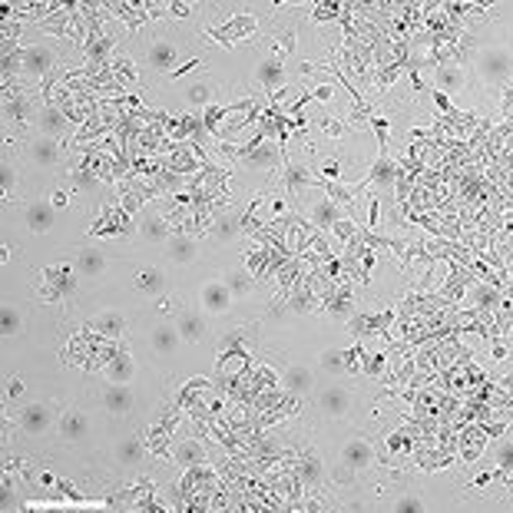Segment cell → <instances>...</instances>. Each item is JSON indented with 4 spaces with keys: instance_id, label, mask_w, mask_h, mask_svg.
<instances>
[{
    "instance_id": "obj_8",
    "label": "cell",
    "mask_w": 513,
    "mask_h": 513,
    "mask_svg": "<svg viewBox=\"0 0 513 513\" xmlns=\"http://www.w3.org/2000/svg\"><path fill=\"white\" fill-rule=\"evenodd\" d=\"M20 430L23 434H30V437H40V434H47L53 428V411H50V404H27V408H20Z\"/></svg>"
},
{
    "instance_id": "obj_1",
    "label": "cell",
    "mask_w": 513,
    "mask_h": 513,
    "mask_svg": "<svg viewBox=\"0 0 513 513\" xmlns=\"http://www.w3.org/2000/svg\"><path fill=\"white\" fill-rule=\"evenodd\" d=\"M474 73L483 83H503L513 73V57L503 47H483L474 57Z\"/></svg>"
},
{
    "instance_id": "obj_4",
    "label": "cell",
    "mask_w": 513,
    "mask_h": 513,
    "mask_svg": "<svg viewBox=\"0 0 513 513\" xmlns=\"http://www.w3.org/2000/svg\"><path fill=\"white\" fill-rule=\"evenodd\" d=\"M23 159H27V165L40 169V172H53L57 163H60V149L47 136H33V139L23 143Z\"/></svg>"
},
{
    "instance_id": "obj_2",
    "label": "cell",
    "mask_w": 513,
    "mask_h": 513,
    "mask_svg": "<svg viewBox=\"0 0 513 513\" xmlns=\"http://www.w3.org/2000/svg\"><path fill=\"white\" fill-rule=\"evenodd\" d=\"M20 222L30 235H47L57 225V205L47 199H30L20 205Z\"/></svg>"
},
{
    "instance_id": "obj_28",
    "label": "cell",
    "mask_w": 513,
    "mask_h": 513,
    "mask_svg": "<svg viewBox=\"0 0 513 513\" xmlns=\"http://www.w3.org/2000/svg\"><path fill=\"white\" fill-rule=\"evenodd\" d=\"M252 30H255V20H252V17H235L225 30H219L215 40H225V43H229V40H242V37H248Z\"/></svg>"
},
{
    "instance_id": "obj_21",
    "label": "cell",
    "mask_w": 513,
    "mask_h": 513,
    "mask_svg": "<svg viewBox=\"0 0 513 513\" xmlns=\"http://www.w3.org/2000/svg\"><path fill=\"white\" fill-rule=\"evenodd\" d=\"M308 219H312L314 225H328V229H334V225H338V222H341L345 215H341V205H338L334 199L325 196V199H318V202L312 205Z\"/></svg>"
},
{
    "instance_id": "obj_32",
    "label": "cell",
    "mask_w": 513,
    "mask_h": 513,
    "mask_svg": "<svg viewBox=\"0 0 513 513\" xmlns=\"http://www.w3.org/2000/svg\"><path fill=\"white\" fill-rule=\"evenodd\" d=\"M116 461L123 463V467H132V463L139 461V441H136V437L119 441V444H116Z\"/></svg>"
},
{
    "instance_id": "obj_6",
    "label": "cell",
    "mask_w": 513,
    "mask_h": 513,
    "mask_svg": "<svg viewBox=\"0 0 513 513\" xmlns=\"http://www.w3.org/2000/svg\"><path fill=\"white\" fill-rule=\"evenodd\" d=\"M139 242L149 248H165V242H169V229H165V219L152 205L149 209H143V215H139Z\"/></svg>"
},
{
    "instance_id": "obj_31",
    "label": "cell",
    "mask_w": 513,
    "mask_h": 513,
    "mask_svg": "<svg viewBox=\"0 0 513 513\" xmlns=\"http://www.w3.org/2000/svg\"><path fill=\"white\" fill-rule=\"evenodd\" d=\"M20 325H23V314H20V308H14L10 301L3 305V312H0V331L3 334H17L20 331Z\"/></svg>"
},
{
    "instance_id": "obj_35",
    "label": "cell",
    "mask_w": 513,
    "mask_h": 513,
    "mask_svg": "<svg viewBox=\"0 0 513 513\" xmlns=\"http://www.w3.org/2000/svg\"><path fill=\"white\" fill-rule=\"evenodd\" d=\"M394 513H424L417 496H397L394 500Z\"/></svg>"
},
{
    "instance_id": "obj_20",
    "label": "cell",
    "mask_w": 513,
    "mask_h": 513,
    "mask_svg": "<svg viewBox=\"0 0 513 513\" xmlns=\"http://www.w3.org/2000/svg\"><path fill=\"white\" fill-rule=\"evenodd\" d=\"M103 408L110 414H130L132 391L126 384H106V388H103Z\"/></svg>"
},
{
    "instance_id": "obj_23",
    "label": "cell",
    "mask_w": 513,
    "mask_h": 513,
    "mask_svg": "<svg viewBox=\"0 0 513 513\" xmlns=\"http://www.w3.org/2000/svg\"><path fill=\"white\" fill-rule=\"evenodd\" d=\"M281 384H285V391H292V394H308L314 388V374L308 368H288L285 374H281Z\"/></svg>"
},
{
    "instance_id": "obj_3",
    "label": "cell",
    "mask_w": 513,
    "mask_h": 513,
    "mask_svg": "<svg viewBox=\"0 0 513 513\" xmlns=\"http://www.w3.org/2000/svg\"><path fill=\"white\" fill-rule=\"evenodd\" d=\"M17 60H20V73H23V77L40 80V77H47L50 70H53L57 53H53L47 43H30V47H23L17 53Z\"/></svg>"
},
{
    "instance_id": "obj_34",
    "label": "cell",
    "mask_w": 513,
    "mask_h": 513,
    "mask_svg": "<svg viewBox=\"0 0 513 513\" xmlns=\"http://www.w3.org/2000/svg\"><path fill=\"white\" fill-rule=\"evenodd\" d=\"M308 179H312V176H308L301 165H288V169H285V189H288V192H298L301 185H308Z\"/></svg>"
},
{
    "instance_id": "obj_10",
    "label": "cell",
    "mask_w": 513,
    "mask_h": 513,
    "mask_svg": "<svg viewBox=\"0 0 513 513\" xmlns=\"http://www.w3.org/2000/svg\"><path fill=\"white\" fill-rule=\"evenodd\" d=\"M275 165H279V149L262 139H255V146H248V152L242 156V169H252V172H268Z\"/></svg>"
},
{
    "instance_id": "obj_26",
    "label": "cell",
    "mask_w": 513,
    "mask_h": 513,
    "mask_svg": "<svg viewBox=\"0 0 513 513\" xmlns=\"http://www.w3.org/2000/svg\"><path fill=\"white\" fill-rule=\"evenodd\" d=\"M132 374H136V361L130 354H116L113 361L106 364V381L110 384H126V381H132Z\"/></svg>"
},
{
    "instance_id": "obj_11",
    "label": "cell",
    "mask_w": 513,
    "mask_h": 513,
    "mask_svg": "<svg viewBox=\"0 0 513 513\" xmlns=\"http://www.w3.org/2000/svg\"><path fill=\"white\" fill-rule=\"evenodd\" d=\"M163 255L169 259L172 265H192L199 259V242L192 235H169V242H165Z\"/></svg>"
},
{
    "instance_id": "obj_39",
    "label": "cell",
    "mask_w": 513,
    "mask_h": 513,
    "mask_svg": "<svg viewBox=\"0 0 513 513\" xmlns=\"http://www.w3.org/2000/svg\"><path fill=\"white\" fill-rule=\"evenodd\" d=\"M321 172L334 179V176H341V165H338V163H334V159H331V163H325V165H321Z\"/></svg>"
},
{
    "instance_id": "obj_5",
    "label": "cell",
    "mask_w": 513,
    "mask_h": 513,
    "mask_svg": "<svg viewBox=\"0 0 513 513\" xmlns=\"http://www.w3.org/2000/svg\"><path fill=\"white\" fill-rule=\"evenodd\" d=\"M229 305H232V292H229V285H225L222 279L205 281V285L199 288V308H202L205 314L229 312Z\"/></svg>"
},
{
    "instance_id": "obj_44",
    "label": "cell",
    "mask_w": 513,
    "mask_h": 513,
    "mask_svg": "<svg viewBox=\"0 0 513 513\" xmlns=\"http://www.w3.org/2000/svg\"><path fill=\"white\" fill-rule=\"evenodd\" d=\"M7 394L20 397V394H23V384H20V381H10V384H7Z\"/></svg>"
},
{
    "instance_id": "obj_47",
    "label": "cell",
    "mask_w": 513,
    "mask_h": 513,
    "mask_svg": "<svg viewBox=\"0 0 513 513\" xmlns=\"http://www.w3.org/2000/svg\"><path fill=\"white\" fill-rule=\"evenodd\" d=\"M66 199H70V196H63V192H57V196H53V205H66Z\"/></svg>"
},
{
    "instance_id": "obj_33",
    "label": "cell",
    "mask_w": 513,
    "mask_h": 513,
    "mask_svg": "<svg viewBox=\"0 0 513 513\" xmlns=\"http://www.w3.org/2000/svg\"><path fill=\"white\" fill-rule=\"evenodd\" d=\"M17 189V159L10 152H3V196L10 199Z\"/></svg>"
},
{
    "instance_id": "obj_25",
    "label": "cell",
    "mask_w": 513,
    "mask_h": 513,
    "mask_svg": "<svg viewBox=\"0 0 513 513\" xmlns=\"http://www.w3.org/2000/svg\"><path fill=\"white\" fill-rule=\"evenodd\" d=\"M434 83H437V90H441V93H457V90H463V70L457 63L437 66Z\"/></svg>"
},
{
    "instance_id": "obj_29",
    "label": "cell",
    "mask_w": 513,
    "mask_h": 513,
    "mask_svg": "<svg viewBox=\"0 0 513 513\" xmlns=\"http://www.w3.org/2000/svg\"><path fill=\"white\" fill-rule=\"evenodd\" d=\"M205 457V450H202V444H196V441H182L179 447H176V461L182 463V467H192V463H199Z\"/></svg>"
},
{
    "instance_id": "obj_15",
    "label": "cell",
    "mask_w": 513,
    "mask_h": 513,
    "mask_svg": "<svg viewBox=\"0 0 513 513\" xmlns=\"http://www.w3.org/2000/svg\"><path fill=\"white\" fill-rule=\"evenodd\" d=\"M149 345H152L156 354H176L179 345H185V341L179 338L176 325H156V328L149 331Z\"/></svg>"
},
{
    "instance_id": "obj_12",
    "label": "cell",
    "mask_w": 513,
    "mask_h": 513,
    "mask_svg": "<svg viewBox=\"0 0 513 513\" xmlns=\"http://www.w3.org/2000/svg\"><path fill=\"white\" fill-rule=\"evenodd\" d=\"M33 123H37V130H40V136H47V139H60L66 132V116L60 106H40L37 113H33Z\"/></svg>"
},
{
    "instance_id": "obj_14",
    "label": "cell",
    "mask_w": 513,
    "mask_h": 513,
    "mask_svg": "<svg viewBox=\"0 0 513 513\" xmlns=\"http://www.w3.org/2000/svg\"><path fill=\"white\" fill-rule=\"evenodd\" d=\"M176 57H179L176 43H169V40H152V43H149V53H146V63H149V70H156V73H172Z\"/></svg>"
},
{
    "instance_id": "obj_27",
    "label": "cell",
    "mask_w": 513,
    "mask_h": 513,
    "mask_svg": "<svg viewBox=\"0 0 513 513\" xmlns=\"http://www.w3.org/2000/svg\"><path fill=\"white\" fill-rule=\"evenodd\" d=\"M318 404H321V411L325 414L338 417V414L348 411V391H341V388H328V391H321Z\"/></svg>"
},
{
    "instance_id": "obj_9",
    "label": "cell",
    "mask_w": 513,
    "mask_h": 513,
    "mask_svg": "<svg viewBox=\"0 0 513 513\" xmlns=\"http://www.w3.org/2000/svg\"><path fill=\"white\" fill-rule=\"evenodd\" d=\"M73 272L80 279H99L106 272V255L99 245H83L77 248V259H73Z\"/></svg>"
},
{
    "instance_id": "obj_41",
    "label": "cell",
    "mask_w": 513,
    "mask_h": 513,
    "mask_svg": "<svg viewBox=\"0 0 513 513\" xmlns=\"http://www.w3.org/2000/svg\"><path fill=\"white\" fill-rule=\"evenodd\" d=\"M192 66H196V60H189V63H182V66H176V70H172V73H169V77H172V80H179L182 73H189V70H192Z\"/></svg>"
},
{
    "instance_id": "obj_30",
    "label": "cell",
    "mask_w": 513,
    "mask_h": 513,
    "mask_svg": "<svg viewBox=\"0 0 513 513\" xmlns=\"http://www.w3.org/2000/svg\"><path fill=\"white\" fill-rule=\"evenodd\" d=\"M371 182L374 185H384V189H391V182H394V163L388 159V156H381L374 169H371Z\"/></svg>"
},
{
    "instance_id": "obj_18",
    "label": "cell",
    "mask_w": 513,
    "mask_h": 513,
    "mask_svg": "<svg viewBox=\"0 0 513 513\" xmlns=\"http://www.w3.org/2000/svg\"><path fill=\"white\" fill-rule=\"evenodd\" d=\"M235 242H239V222H235V215H222V219H215L212 229H209V245L232 248Z\"/></svg>"
},
{
    "instance_id": "obj_17",
    "label": "cell",
    "mask_w": 513,
    "mask_h": 513,
    "mask_svg": "<svg viewBox=\"0 0 513 513\" xmlns=\"http://www.w3.org/2000/svg\"><path fill=\"white\" fill-rule=\"evenodd\" d=\"M136 288L149 298H163L169 292V279L163 275V268H139L136 275Z\"/></svg>"
},
{
    "instance_id": "obj_40",
    "label": "cell",
    "mask_w": 513,
    "mask_h": 513,
    "mask_svg": "<svg viewBox=\"0 0 513 513\" xmlns=\"http://www.w3.org/2000/svg\"><path fill=\"white\" fill-rule=\"evenodd\" d=\"M325 368H328V371H341V358H338V354H328V358H325Z\"/></svg>"
},
{
    "instance_id": "obj_38",
    "label": "cell",
    "mask_w": 513,
    "mask_h": 513,
    "mask_svg": "<svg viewBox=\"0 0 513 513\" xmlns=\"http://www.w3.org/2000/svg\"><path fill=\"white\" fill-rule=\"evenodd\" d=\"M351 229H354V225H351V219H341V222L334 225V232H338L341 239H348V235H351Z\"/></svg>"
},
{
    "instance_id": "obj_19",
    "label": "cell",
    "mask_w": 513,
    "mask_h": 513,
    "mask_svg": "<svg viewBox=\"0 0 513 513\" xmlns=\"http://www.w3.org/2000/svg\"><path fill=\"white\" fill-rule=\"evenodd\" d=\"M255 80L262 83L265 90H281L285 86V66L279 57H265L262 63L255 66Z\"/></svg>"
},
{
    "instance_id": "obj_22",
    "label": "cell",
    "mask_w": 513,
    "mask_h": 513,
    "mask_svg": "<svg viewBox=\"0 0 513 513\" xmlns=\"http://www.w3.org/2000/svg\"><path fill=\"white\" fill-rule=\"evenodd\" d=\"M60 434H63V441H83L90 434V417L80 411H66L60 417Z\"/></svg>"
},
{
    "instance_id": "obj_36",
    "label": "cell",
    "mask_w": 513,
    "mask_h": 513,
    "mask_svg": "<svg viewBox=\"0 0 513 513\" xmlns=\"http://www.w3.org/2000/svg\"><path fill=\"white\" fill-rule=\"evenodd\" d=\"M225 285H229V292H232V295H242V292L248 288V275L242 272V268H239V272H232L229 279H225Z\"/></svg>"
},
{
    "instance_id": "obj_42",
    "label": "cell",
    "mask_w": 513,
    "mask_h": 513,
    "mask_svg": "<svg viewBox=\"0 0 513 513\" xmlns=\"http://www.w3.org/2000/svg\"><path fill=\"white\" fill-rule=\"evenodd\" d=\"M334 17V7H318L314 10V20H331Z\"/></svg>"
},
{
    "instance_id": "obj_7",
    "label": "cell",
    "mask_w": 513,
    "mask_h": 513,
    "mask_svg": "<svg viewBox=\"0 0 513 513\" xmlns=\"http://www.w3.org/2000/svg\"><path fill=\"white\" fill-rule=\"evenodd\" d=\"M176 331H179V338L185 345H196L202 341L205 334H209V321H205V312H196V308H179L176 314Z\"/></svg>"
},
{
    "instance_id": "obj_46",
    "label": "cell",
    "mask_w": 513,
    "mask_h": 513,
    "mask_svg": "<svg viewBox=\"0 0 513 513\" xmlns=\"http://www.w3.org/2000/svg\"><path fill=\"white\" fill-rule=\"evenodd\" d=\"M325 130H328L331 136H341V123H334V119H325Z\"/></svg>"
},
{
    "instance_id": "obj_45",
    "label": "cell",
    "mask_w": 513,
    "mask_h": 513,
    "mask_svg": "<svg viewBox=\"0 0 513 513\" xmlns=\"http://www.w3.org/2000/svg\"><path fill=\"white\" fill-rule=\"evenodd\" d=\"M239 338H242V331H232V334H225V338H222V348H232Z\"/></svg>"
},
{
    "instance_id": "obj_43",
    "label": "cell",
    "mask_w": 513,
    "mask_h": 513,
    "mask_svg": "<svg viewBox=\"0 0 513 513\" xmlns=\"http://www.w3.org/2000/svg\"><path fill=\"white\" fill-rule=\"evenodd\" d=\"M312 99H331V86H314Z\"/></svg>"
},
{
    "instance_id": "obj_24",
    "label": "cell",
    "mask_w": 513,
    "mask_h": 513,
    "mask_svg": "<svg viewBox=\"0 0 513 513\" xmlns=\"http://www.w3.org/2000/svg\"><path fill=\"white\" fill-rule=\"evenodd\" d=\"M123 328H126V318L119 312H103L93 318V331H97L99 338H110V341H116L119 334H123Z\"/></svg>"
},
{
    "instance_id": "obj_13",
    "label": "cell",
    "mask_w": 513,
    "mask_h": 513,
    "mask_svg": "<svg viewBox=\"0 0 513 513\" xmlns=\"http://www.w3.org/2000/svg\"><path fill=\"white\" fill-rule=\"evenodd\" d=\"M215 99V90H212V80L209 77H196V80L182 83V103L189 106V110H202V106H209Z\"/></svg>"
},
{
    "instance_id": "obj_16",
    "label": "cell",
    "mask_w": 513,
    "mask_h": 513,
    "mask_svg": "<svg viewBox=\"0 0 513 513\" xmlns=\"http://www.w3.org/2000/svg\"><path fill=\"white\" fill-rule=\"evenodd\" d=\"M341 461H345L348 470H364V467H371V461H374V450L368 447V441H348L345 447H341Z\"/></svg>"
},
{
    "instance_id": "obj_37",
    "label": "cell",
    "mask_w": 513,
    "mask_h": 513,
    "mask_svg": "<svg viewBox=\"0 0 513 513\" xmlns=\"http://www.w3.org/2000/svg\"><path fill=\"white\" fill-rule=\"evenodd\" d=\"M27 113H30V103H27V99H10V103H7V116L27 119Z\"/></svg>"
}]
</instances>
